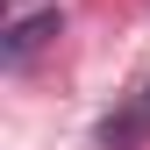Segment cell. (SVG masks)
Wrapping results in <instances>:
<instances>
[{
  "label": "cell",
  "instance_id": "6da1fadb",
  "mask_svg": "<svg viewBox=\"0 0 150 150\" xmlns=\"http://www.w3.org/2000/svg\"><path fill=\"white\" fill-rule=\"evenodd\" d=\"M57 29H64V14H57V7H43V14H22V22L7 29V43H0V57H7V64H22V57H36V50H43Z\"/></svg>",
  "mask_w": 150,
  "mask_h": 150
},
{
  "label": "cell",
  "instance_id": "7a4b0ae2",
  "mask_svg": "<svg viewBox=\"0 0 150 150\" xmlns=\"http://www.w3.org/2000/svg\"><path fill=\"white\" fill-rule=\"evenodd\" d=\"M143 136H150V86L122 107V115H107V122H100V150H136Z\"/></svg>",
  "mask_w": 150,
  "mask_h": 150
}]
</instances>
